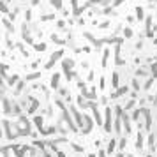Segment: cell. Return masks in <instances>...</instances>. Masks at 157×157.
Wrapping results in <instances>:
<instances>
[{
    "instance_id": "cell-3",
    "label": "cell",
    "mask_w": 157,
    "mask_h": 157,
    "mask_svg": "<svg viewBox=\"0 0 157 157\" xmlns=\"http://www.w3.org/2000/svg\"><path fill=\"white\" fill-rule=\"evenodd\" d=\"M122 2H124V0H115V4H113V5H118V4H122Z\"/></svg>"
},
{
    "instance_id": "cell-2",
    "label": "cell",
    "mask_w": 157,
    "mask_h": 157,
    "mask_svg": "<svg viewBox=\"0 0 157 157\" xmlns=\"http://www.w3.org/2000/svg\"><path fill=\"white\" fill-rule=\"evenodd\" d=\"M53 4L57 5V9H60V5H62V0H53Z\"/></svg>"
},
{
    "instance_id": "cell-1",
    "label": "cell",
    "mask_w": 157,
    "mask_h": 157,
    "mask_svg": "<svg viewBox=\"0 0 157 157\" xmlns=\"http://www.w3.org/2000/svg\"><path fill=\"white\" fill-rule=\"evenodd\" d=\"M136 16H138V20L143 18V9H141V7H136Z\"/></svg>"
}]
</instances>
